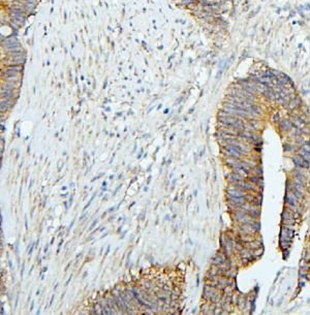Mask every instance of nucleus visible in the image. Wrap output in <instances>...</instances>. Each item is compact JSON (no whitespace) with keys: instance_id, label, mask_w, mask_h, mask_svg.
Wrapping results in <instances>:
<instances>
[{"instance_id":"obj_1","label":"nucleus","mask_w":310,"mask_h":315,"mask_svg":"<svg viewBox=\"0 0 310 315\" xmlns=\"http://www.w3.org/2000/svg\"><path fill=\"white\" fill-rule=\"evenodd\" d=\"M226 192H227V195L238 196V197H241V196H245L246 195V192L245 191L242 190L241 188H239L238 186L234 185V184H232V185H230V186L227 187Z\"/></svg>"},{"instance_id":"obj_2","label":"nucleus","mask_w":310,"mask_h":315,"mask_svg":"<svg viewBox=\"0 0 310 315\" xmlns=\"http://www.w3.org/2000/svg\"><path fill=\"white\" fill-rule=\"evenodd\" d=\"M293 163L300 169H308L309 167V162L307 160H305L303 157L301 156H295L293 157Z\"/></svg>"},{"instance_id":"obj_3","label":"nucleus","mask_w":310,"mask_h":315,"mask_svg":"<svg viewBox=\"0 0 310 315\" xmlns=\"http://www.w3.org/2000/svg\"><path fill=\"white\" fill-rule=\"evenodd\" d=\"M227 199L230 203L235 204L236 206H242L245 203H247V200L245 198V196H241V197H238V196H232V195H227Z\"/></svg>"},{"instance_id":"obj_4","label":"nucleus","mask_w":310,"mask_h":315,"mask_svg":"<svg viewBox=\"0 0 310 315\" xmlns=\"http://www.w3.org/2000/svg\"><path fill=\"white\" fill-rule=\"evenodd\" d=\"M226 255L225 254H222V253H217L215 256H214V258L213 260H212V264L213 265H216V267H218L219 264H221L222 263H224V261L226 260Z\"/></svg>"},{"instance_id":"obj_5","label":"nucleus","mask_w":310,"mask_h":315,"mask_svg":"<svg viewBox=\"0 0 310 315\" xmlns=\"http://www.w3.org/2000/svg\"><path fill=\"white\" fill-rule=\"evenodd\" d=\"M296 196L293 195V193L292 192V193H289V192L287 191V193H286V196H285V200H286V203L291 206L292 208H295L296 207Z\"/></svg>"},{"instance_id":"obj_6","label":"nucleus","mask_w":310,"mask_h":315,"mask_svg":"<svg viewBox=\"0 0 310 315\" xmlns=\"http://www.w3.org/2000/svg\"><path fill=\"white\" fill-rule=\"evenodd\" d=\"M301 103V100H300V98H293V99L292 100H289V102L287 103V109L289 110H293V109H296L298 105H300Z\"/></svg>"},{"instance_id":"obj_7","label":"nucleus","mask_w":310,"mask_h":315,"mask_svg":"<svg viewBox=\"0 0 310 315\" xmlns=\"http://www.w3.org/2000/svg\"><path fill=\"white\" fill-rule=\"evenodd\" d=\"M248 179H249V181L252 182V183H254V184H258V185H262L263 186V180L260 179V177H258V176H248Z\"/></svg>"},{"instance_id":"obj_8","label":"nucleus","mask_w":310,"mask_h":315,"mask_svg":"<svg viewBox=\"0 0 310 315\" xmlns=\"http://www.w3.org/2000/svg\"><path fill=\"white\" fill-rule=\"evenodd\" d=\"M293 127V124H291V122L287 121V120H283V121H281V123H280V128L282 129V130H285V131H287V130H289Z\"/></svg>"},{"instance_id":"obj_9","label":"nucleus","mask_w":310,"mask_h":315,"mask_svg":"<svg viewBox=\"0 0 310 315\" xmlns=\"http://www.w3.org/2000/svg\"><path fill=\"white\" fill-rule=\"evenodd\" d=\"M232 171H234V173H236V174H238L239 176H241V177L245 178V179L248 178V176H249L245 170H242V169H240V167H232Z\"/></svg>"},{"instance_id":"obj_10","label":"nucleus","mask_w":310,"mask_h":315,"mask_svg":"<svg viewBox=\"0 0 310 315\" xmlns=\"http://www.w3.org/2000/svg\"><path fill=\"white\" fill-rule=\"evenodd\" d=\"M299 153L302 157H303L305 160H307L308 162H310V152H306V151H304L303 149H301L299 151Z\"/></svg>"},{"instance_id":"obj_11","label":"nucleus","mask_w":310,"mask_h":315,"mask_svg":"<svg viewBox=\"0 0 310 315\" xmlns=\"http://www.w3.org/2000/svg\"><path fill=\"white\" fill-rule=\"evenodd\" d=\"M9 107H10V101H9V99H4V101L1 100V111H3V110H6Z\"/></svg>"},{"instance_id":"obj_12","label":"nucleus","mask_w":310,"mask_h":315,"mask_svg":"<svg viewBox=\"0 0 310 315\" xmlns=\"http://www.w3.org/2000/svg\"><path fill=\"white\" fill-rule=\"evenodd\" d=\"M282 217H283V219H285V220H286V219H293V215L289 211L286 210V211H284V212H283Z\"/></svg>"},{"instance_id":"obj_13","label":"nucleus","mask_w":310,"mask_h":315,"mask_svg":"<svg viewBox=\"0 0 310 315\" xmlns=\"http://www.w3.org/2000/svg\"><path fill=\"white\" fill-rule=\"evenodd\" d=\"M253 170H254L255 175H256V176H258V177H260V176L263 175V170H262V167H260L259 165H256Z\"/></svg>"},{"instance_id":"obj_14","label":"nucleus","mask_w":310,"mask_h":315,"mask_svg":"<svg viewBox=\"0 0 310 315\" xmlns=\"http://www.w3.org/2000/svg\"><path fill=\"white\" fill-rule=\"evenodd\" d=\"M297 142H298V144H302V146H303V145L305 144L304 138H303V137H301V136H297Z\"/></svg>"},{"instance_id":"obj_15","label":"nucleus","mask_w":310,"mask_h":315,"mask_svg":"<svg viewBox=\"0 0 310 315\" xmlns=\"http://www.w3.org/2000/svg\"><path fill=\"white\" fill-rule=\"evenodd\" d=\"M94 196H95V194H93V196H92V198L90 199V202H89V203H88V204H86V207H85V208H84V211H85V210H86V209H87V208H88L89 206H90V204L92 203V199H93V198H94Z\"/></svg>"},{"instance_id":"obj_16","label":"nucleus","mask_w":310,"mask_h":315,"mask_svg":"<svg viewBox=\"0 0 310 315\" xmlns=\"http://www.w3.org/2000/svg\"><path fill=\"white\" fill-rule=\"evenodd\" d=\"M96 223H97V219H95L94 221H93V224H92V225L90 226V230H92V228L94 227V225H96Z\"/></svg>"},{"instance_id":"obj_17","label":"nucleus","mask_w":310,"mask_h":315,"mask_svg":"<svg viewBox=\"0 0 310 315\" xmlns=\"http://www.w3.org/2000/svg\"><path fill=\"white\" fill-rule=\"evenodd\" d=\"M278 119H279V117H278V115H274V121L276 122V121H278Z\"/></svg>"},{"instance_id":"obj_18","label":"nucleus","mask_w":310,"mask_h":315,"mask_svg":"<svg viewBox=\"0 0 310 315\" xmlns=\"http://www.w3.org/2000/svg\"><path fill=\"white\" fill-rule=\"evenodd\" d=\"M54 298H55L54 296H53V297H52V298H51V301H50V306L52 305V303H53V301H54Z\"/></svg>"},{"instance_id":"obj_19","label":"nucleus","mask_w":310,"mask_h":315,"mask_svg":"<svg viewBox=\"0 0 310 315\" xmlns=\"http://www.w3.org/2000/svg\"><path fill=\"white\" fill-rule=\"evenodd\" d=\"M33 307H34V303H32V305H31V308H30V311L33 310Z\"/></svg>"},{"instance_id":"obj_20","label":"nucleus","mask_w":310,"mask_h":315,"mask_svg":"<svg viewBox=\"0 0 310 315\" xmlns=\"http://www.w3.org/2000/svg\"><path fill=\"white\" fill-rule=\"evenodd\" d=\"M44 252H47L48 251V246H46V247H44V250H43Z\"/></svg>"},{"instance_id":"obj_21","label":"nucleus","mask_w":310,"mask_h":315,"mask_svg":"<svg viewBox=\"0 0 310 315\" xmlns=\"http://www.w3.org/2000/svg\"><path fill=\"white\" fill-rule=\"evenodd\" d=\"M85 216H86V214H83V216H82V217H81V218H80V219H83V218H84V217H85Z\"/></svg>"}]
</instances>
